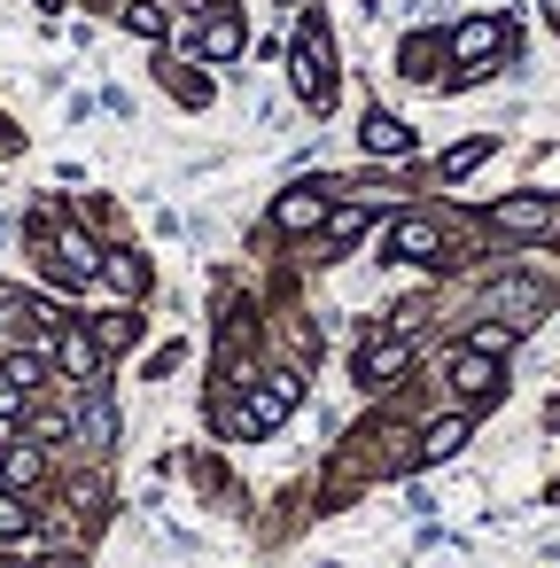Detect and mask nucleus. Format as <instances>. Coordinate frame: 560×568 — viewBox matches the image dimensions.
Segmentation results:
<instances>
[{
	"mask_svg": "<svg viewBox=\"0 0 560 568\" xmlns=\"http://www.w3.org/2000/svg\"><path fill=\"white\" fill-rule=\"evenodd\" d=\"M86 444H118V405L110 397H86Z\"/></svg>",
	"mask_w": 560,
	"mask_h": 568,
	"instance_id": "dca6fc26",
	"label": "nucleus"
},
{
	"mask_svg": "<svg viewBox=\"0 0 560 568\" xmlns=\"http://www.w3.org/2000/svg\"><path fill=\"white\" fill-rule=\"evenodd\" d=\"M358 141H366V156H413V133H405V125H397L389 110H366Z\"/></svg>",
	"mask_w": 560,
	"mask_h": 568,
	"instance_id": "6e6552de",
	"label": "nucleus"
},
{
	"mask_svg": "<svg viewBox=\"0 0 560 568\" xmlns=\"http://www.w3.org/2000/svg\"><path fill=\"white\" fill-rule=\"evenodd\" d=\"M467 444V420L451 413V420H428V436H420V459H451Z\"/></svg>",
	"mask_w": 560,
	"mask_h": 568,
	"instance_id": "ddd939ff",
	"label": "nucleus"
},
{
	"mask_svg": "<svg viewBox=\"0 0 560 568\" xmlns=\"http://www.w3.org/2000/svg\"><path fill=\"white\" fill-rule=\"evenodd\" d=\"M102 281H110V288H118V296H141V288H149V265H141V257H125V250H118V257H110V265H102Z\"/></svg>",
	"mask_w": 560,
	"mask_h": 568,
	"instance_id": "4468645a",
	"label": "nucleus"
},
{
	"mask_svg": "<svg viewBox=\"0 0 560 568\" xmlns=\"http://www.w3.org/2000/svg\"><path fill=\"white\" fill-rule=\"evenodd\" d=\"M55 358H63L71 382H94V374H102V343H94L86 327H63V335H55Z\"/></svg>",
	"mask_w": 560,
	"mask_h": 568,
	"instance_id": "0eeeda50",
	"label": "nucleus"
},
{
	"mask_svg": "<svg viewBox=\"0 0 560 568\" xmlns=\"http://www.w3.org/2000/svg\"><path fill=\"white\" fill-rule=\"evenodd\" d=\"M125 32H141V40H164V9H156V0H125Z\"/></svg>",
	"mask_w": 560,
	"mask_h": 568,
	"instance_id": "2eb2a0df",
	"label": "nucleus"
},
{
	"mask_svg": "<svg viewBox=\"0 0 560 568\" xmlns=\"http://www.w3.org/2000/svg\"><path fill=\"white\" fill-rule=\"evenodd\" d=\"M506 234H552L560 226V195H513V203H498L490 211Z\"/></svg>",
	"mask_w": 560,
	"mask_h": 568,
	"instance_id": "20e7f679",
	"label": "nucleus"
},
{
	"mask_svg": "<svg viewBox=\"0 0 560 568\" xmlns=\"http://www.w3.org/2000/svg\"><path fill=\"white\" fill-rule=\"evenodd\" d=\"M467 351H482V358H506L513 351V327H475V343Z\"/></svg>",
	"mask_w": 560,
	"mask_h": 568,
	"instance_id": "412c9836",
	"label": "nucleus"
},
{
	"mask_svg": "<svg viewBox=\"0 0 560 568\" xmlns=\"http://www.w3.org/2000/svg\"><path fill=\"white\" fill-rule=\"evenodd\" d=\"M498 40H506V24H490V17H482V24H459V32H451L459 63H482V55H498Z\"/></svg>",
	"mask_w": 560,
	"mask_h": 568,
	"instance_id": "f8f14e48",
	"label": "nucleus"
},
{
	"mask_svg": "<svg viewBox=\"0 0 560 568\" xmlns=\"http://www.w3.org/2000/svg\"><path fill=\"white\" fill-rule=\"evenodd\" d=\"M242 40H250V32H242V17H211V24L195 32L203 63H234V55H242Z\"/></svg>",
	"mask_w": 560,
	"mask_h": 568,
	"instance_id": "1a4fd4ad",
	"label": "nucleus"
},
{
	"mask_svg": "<svg viewBox=\"0 0 560 568\" xmlns=\"http://www.w3.org/2000/svg\"><path fill=\"white\" fill-rule=\"evenodd\" d=\"M288 87H296L312 110L335 102V55H327V32H319V24H304V40H296V55H288Z\"/></svg>",
	"mask_w": 560,
	"mask_h": 568,
	"instance_id": "f257e3e1",
	"label": "nucleus"
},
{
	"mask_svg": "<svg viewBox=\"0 0 560 568\" xmlns=\"http://www.w3.org/2000/svg\"><path fill=\"white\" fill-rule=\"evenodd\" d=\"M32 529V506H24V490H0V537H24Z\"/></svg>",
	"mask_w": 560,
	"mask_h": 568,
	"instance_id": "6ab92c4d",
	"label": "nucleus"
},
{
	"mask_svg": "<svg viewBox=\"0 0 560 568\" xmlns=\"http://www.w3.org/2000/svg\"><path fill=\"white\" fill-rule=\"evenodd\" d=\"M405 366H413V351H405V343H381V335H374V343L358 351V382H366V389H389Z\"/></svg>",
	"mask_w": 560,
	"mask_h": 568,
	"instance_id": "423d86ee",
	"label": "nucleus"
},
{
	"mask_svg": "<svg viewBox=\"0 0 560 568\" xmlns=\"http://www.w3.org/2000/svg\"><path fill=\"white\" fill-rule=\"evenodd\" d=\"M436 250H444V226H436V219H397V226H389V257L420 265V257H436Z\"/></svg>",
	"mask_w": 560,
	"mask_h": 568,
	"instance_id": "39448f33",
	"label": "nucleus"
},
{
	"mask_svg": "<svg viewBox=\"0 0 560 568\" xmlns=\"http://www.w3.org/2000/svg\"><path fill=\"white\" fill-rule=\"evenodd\" d=\"M48 475V452L40 444H9V459H0V490H32Z\"/></svg>",
	"mask_w": 560,
	"mask_h": 568,
	"instance_id": "9b49d317",
	"label": "nucleus"
},
{
	"mask_svg": "<svg viewBox=\"0 0 560 568\" xmlns=\"http://www.w3.org/2000/svg\"><path fill=\"white\" fill-rule=\"evenodd\" d=\"M451 389H459V397H490V389H498V358L459 351V358H451Z\"/></svg>",
	"mask_w": 560,
	"mask_h": 568,
	"instance_id": "9d476101",
	"label": "nucleus"
},
{
	"mask_svg": "<svg viewBox=\"0 0 560 568\" xmlns=\"http://www.w3.org/2000/svg\"><path fill=\"white\" fill-rule=\"evenodd\" d=\"M296 397H304V382H296V374H273L265 389H250V397L226 413V428H234V436H265V428H281V420H288V405H296Z\"/></svg>",
	"mask_w": 560,
	"mask_h": 568,
	"instance_id": "f03ea898",
	"label": "nucleus"
},
{
	"mask_svg": "<svg viewBox=\"0 0 560 568\" xmlns=\"http://www.w3.org/2000/svg\"><path fill=\"white\" fill-rule=\"evenodd\" d=\"M366 226H374L366 211H327V242H335V250H350V242H358Z\"/></svg>",
	"mask_w": 560,
	"mask_h": 568,
	"instance_id": "a211bd4d",
	"label": "nucleus"
},
{
	"mask_svg": "<svg viewBox=\"0 0 560 568\" xmlns=\"http://www.w3.org/2000/svg\"><path fill=\"white\" fill-rule=\"evenodd\" d=\"M327 195H335V187H288V195L273 203V226H281V234H312V226H327Z\"/></svg>",
	"mask_w": 560,
	"mask_h": 568,
	"instance_id": "7ed1b4c3",
	"label": "nucleus"
},
{
	"mask_svg": "<svg viewBox=\"0 0 560 568\" xmlns=\"http://www.w3.org/2000/svg\"><path fill=\"white\" fill-rule=\"evenodd\" d=\"M133 335H141V320H133V312H118V320H102V335H94V343H102V351H125Z\"/></svg>",
	"mask_w": 560,
	"mask_h": 568,
	"instance_id": "aec40b11",
	"label": "nucleus"
},
{
	"mask_svg": "<svg viewBox=\"0 0 560 568\" xmlns=\"http://www.w3.org/2000/svg\"><path fill=\"white\" fill-rule=\"evenodd\" d=\"M544 9H552V24H560V0H544Z\"/></svg>",
	"mask_w": 560,
	"mask_h": 568,
	"instance_id": "4be33fe9",
	"label": "nucleus"
},
{
	"mask_svg": "<svg viewBox=\"0 0 560 568\" xmlns=\"http://www.w3.org/2000/svg\"><path fill=\"white\" fill-rule=\"evenodd\" d=\"M482 156H490V141H459V149H451V156H444L436 172H444V180H467V172H475Z\"/></svg>",
	"mask_w": 560,
	"mask_h": 568,
	"instance_id": "f3484780",
	"label": "nucleus"
}]
</instances>
